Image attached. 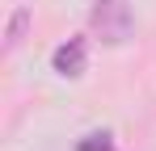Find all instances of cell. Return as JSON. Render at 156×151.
<instances>
[{
    "mask_svg": "<svg viewBox=\"0 0 156 151\" xmlns=\"http://www.w3.org/2000/svg\"><path fill=\"white\" fill-rule=\"evenodd\" d=\"M93 29L101 34V42L110 46H122L135 29V17H131V0H97L93 4Z\"/></svg>",
    "mask_w": 156,
    "mask_h": 151,
    "instance_id": "6da1fadb",
    "label": "cell"
},
{
    "mask_svg": "<svg viewBox=\"0 0 156 151\" xmlns=\"http://www.w3.org/2000/svg\"><path fill=\"white\" fill-rule=\"evenodd\" d=\"M84 55H89V42H84V38H68V42L51 55V67L59 76H80L84 72Z\"/></svg>",
    "mask_w": 156,
    "mask_h": 151,
    "instance_id": "7a4b0ae2",
    "label": "cell"
},
{
    "mask_svg": "<svg viewBox=\"0 0 156 151\" xmlns=\"http://www.w3.org/2000/svg\"><path fill=\"white\" fill-rule=\"evenodd\" d=\"M26 25H30V8H17V13H13V21H9V34H4V46H9V50L21 42Z\"/></svg>",
    "mask_w": 156,
    "mask_h": 151,
    "instance_id": "3957f363",
    "label": "cell"
},
{
    "mask_svg": "<svg viewBox=\"0 0 156 151\" xmlns=\"http://www.w3.org/2000/svg\"><path fill=\"white\" fill-rule=\"evenodd\" d=\"M76 151H114V139H110V134H84V139H80L76 143Z\"/></svg>",
    "mask_w": 156,
    "mask_h": 151,
    "instance_id": "277c9868",
    "label": "cell"
}]
</instances>
